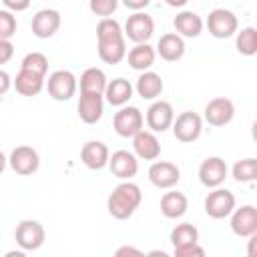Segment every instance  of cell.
<instances>
[{"instance_id":"cell-1","label":"cell","mask_w":257,"mask_h":257,"mask_svg":"<svg viewBox=\"0 0 257 257\" xmlns=\"http://www.w3.org/2000/svg\"><path fill=\"white\" fill-rule=\"evenodd\" d=\"M98 58L106 64H118L126 56V38L122 26L114 18H100L96 24Z\"/></svg>"},{"instance_id":"cell-2","label":"cell","mask_w":257,"mask_h":257,"mask_svg":"<svg viewBox=\"0 0 257 257\" xmlns=\"http://www.w3.org/2000/svg\"><path fill=\"white\" fill-rule=\"evenodd\" d=\"M141 201H143L141 187L128 179V181H120L112 189V193L106 199V209H108L110 217H114L118 221H124V219L135 215Z\"/></svg>"},{"instance_id":"cell-3","label":"cell","mask_w":257,"mask_h":257,"mask_svg":"<svg viewBox=\"0 0 257 257\" xmlns=\"http://www.w3.org/2000/svg\"><path fill=\"white\" fill-rule=\"evenodd\" d=\"M112 126H114V133L122 139H133L139 131H143L145 126V116L143 112L137 108V106H128V104H122L118 106V110L114 112L112 116Z\"/></svg>"},{"instance_id":"cell-4","label":"cell","mask_w":257,"mask_h":257,"mask_svg":"<svg viewBox=\"0 0 257 257\" xmlns=\"http://www.w3.org/2000/svg\"><path fill=\"white\" fill-rule=\"evenodd\" d=\"M14 239H16V243H18V247L22 251H36V249H40L44 245L46 233H44V227H42L40 221H36V219H22L16 225Z\"/></svg>"},{"instance_id":"cell-5","label":"cell","mask_w":257,"mask_h":257,"mask_svg":"<svg viewBox=\"0 0 257 257\" xmlns=\"http://www.w3.org/2000/svg\"><path fill=\"white\" fill-rule=\"evenodd\" d=\"M205 24H207V28H209V34H211L213 38H219V40L231 38V36L239 30V20H237V16H235L231 10H227V8H215V10H211Z\"/></svg>"},{"instance_id":"cell-6","label":"cell","mask_w":257,"mask_h":257,"mask_svg":"<svg viewBox=\"0 0 257 257\" xmlns=\"http://www.w3.org/2000/svg\"><path fill=\"white\" fill-rule=\"evenodd\" d=\"M76 86H78V80L70 70H54L46 80L48 96L58 102L70 100L76 92Z\"/></svg>"},{"instance_id":"cell-7","label":"cell","mask_w":257,"mask_h":257,"mask_svg":"<svg viewBox=\"0 0 257 257\" xmlns=\"http://www.w3.org/2000/svg\"><path fill=\"white\" fill-rule=\"evenodd\" d=\"M235 195L229 191V189H223V187H215L211 189V193L205 197V213L211 217V219H225L231 215V211L235 209Z\"/></svg>"},{"instance_id":"cell-8","label":"cell","mask_w":257,"mask_h":257,"mask_svg":"<svg viewBox=\"0 0 257 257\" xmlns=\"http://www.w3.org/2000/svg\"><path fill=\"white\" fill-rule=\"evenodd\" d=\"M122 32H124V38H128L135 44L149 42L151 36H153V32H155V20L147 12L139 10V12H135V14H131L126 18Z\"/></svg>"},{"instance_id":"cell-9","label":"cell","mask_w":257,"mask_h":257,"mask_svg":"<svg viewBox=\"0 0 257 257\" xmlns=\"http://www.w3.org/2000/svg\"><path fill=\"white\" fill-rule=\"evenodd\" d=\"M171 126H173V135L177 141L195 143L203 133V118L193 110H185L179 116H175Z\"/></svg>"},{"instance_id":"cell-10","label":"cell","mask_w":257,"mask_h":257,"mask_svg":"<svg viewBox=\"0 0 257 257\" xmlns=\"http://www.w3.org/2000/svg\"><path fill=\"white\" fill-rule=\"evenodd\" d=\"M8 165L10 169L16 173V175H22V177H28V175H34L40 167V157L38 153L28 147V145H20L16 147L10 157H8Z\"/></svg>"},{"instance_id":"cell-11","label":"cell","mask_w":257,"mask_h":257,"mask_svg":"<svg viewBox=\"0 0 257 257\" xmlns=\"http://www.w3.org/2000/svg\"><path fill=\"white\" fill-rule=\"evenodd\" d=\"M147 126L153 133H165L167 128H171L173 120H175V110L173 104L167 100H153L151 106L147 108Z\"/></svg>"},{"instance_id":"cell-12","label":"cell","mask_w":257,"mask_h":257,"mask_svg":"<svg viewBox=\"0 0 257 257\" xmlns=\"http://www.w3.org/2000/svg\"><path fill=\"white\" fill-rule=\"evenodd\" d=\"M227 173H229L227 163L221 157H207L199 167V181L207 189H215L225 183Z\"/></svg>"},{"instance_id":"cell-13","label":"cell","mask_w":257,"mask_h":257,"mask_svg":"<svg viewBox=\"0 0 257 257\" xmlns=\"http://www.w3.org/2000/svg\"><path fill=\"white\" fill-rule=\"evenodd\" d=\"M205 120L211 124V126H225L233 120L235 116V104L233 100L225 98V96H217L213 100H209L205 104Z\"/></svg>"},{"instance_id":"cell-14","label":"cell","mask_w":257,"mask_h":257,"mask_svg":"<svg viewBox=\"0 0 257 257\" xmlns=\"http://www.w3.org/2000/svg\"><path fill=\"white\" fill-rule=\"evenodd\" d=\"M231 231L237 237H251L257 233V209L253 205H241L231 211Z\"/></svg>"},{"instance_id":"cell-15","label":"cell","mask_w":257,"mask_h":257,"mask_svg":"<svg viewBox=\"0 0 257 257\" xmlns=\"http://www.w3.org/2000/svg\"><path fill=\"white\" fill-rule=\"evenodd\" d=\"M106 167L110 169V173L116 179L128 181V179H133L139 173V159L131 151H114L108 157V165Z\"/></svg>"},{"instance_id":"cell-16","label":"cell","mask_w":257,"mask_h":257,"mask_svg":"<svg viewBox=\"0 0 257 257\" xmlns=\"http://www.w3.org/2000/svg\"><path fill=\"white\" fill-rule=\"evenodd\" d=\"M181 179V171L175 163L169 161H155L149 167V181L157 189H173Z\"/></svg>"},{"instance_id":"cell-17","label":"cell","mask_w":257,"mask_h":257,"mask_svg":"<svg viewBox=\"0 0 257 257\" xmlns=\"http://www.w3.org/2000/svg\"><path fill=\"white\" fill-rule=\"evenodd\" d=\"M32 34L36 38H50L60 28V12L54 8H42L32 16Z\"/></svg>"},{"instance_id":"cell-18","label":"cell","mask_w":257,"mask_h":257,"mask_svg":"<svg viewBox=\"0 0 257 257\" xmlns=\"http://www.w3.org/2000/svg\"><path fill=\"white\" fill-rule=\"evenodd\" d=\"M108 147L102 141H88L82 145L80 149V161L84 167H88L90 171H100L108 165Z\"/></svg>"},{"instance_id":"cell-19","label":"cell","mask_w":257,"mask_h":257,"mask_svg":"<svg viewBox=\"0 0 257 257\" xmlns=\"http://www.w3.org/2000/svg\"><path fill=\"white\" fill-rule=\"evenodd\" d=\"M133 149H135L137 159H143V161H157L161 155V143L157 135L145 128L133 137Z\"/></svg>"},{"instance_id":"cell-20","label":"cell","mask_w":257,"mask_h":257,"mask_svg":"<svg viewBox=\"0 0 257 257\" xmlns=\"http://www.w3.org/2000/svg\"><path fill=\"white\" fill-rule=\"evenodd\" d=\"M78 118L86 124H94L102 118L104 112V96L102 94H80L78 98Z\"/></svg>"},{"instance_id":"cell-21","label":"cell","mask_w":257,"mask_h":257,"mask_svg":"<svg viewBox=\"0 0 257 257\" xmlns=\"http://www.w3.org/2000/svg\"><path fill=\"white\" fill-rule=\"evenodd\" d=\"M155 50H157V54H159L163 60H167V62H177V60H181L183 54H185V38L179 36L177 32H167V34H163V36L159 38Z\"/></svg>"},{"instance_id":"cell-22","label":"cell","mask_w":257,"mask_h":257,"mask_svg":"<svg viewBox=\"0 0 257 257\" xmlns=\"http://www.w3.org/2000/svg\"><path fill=\"white\" fill-rule=\"evenodd\" d=\"M173 26H175V32L183 38H197L201 32H203V18L193 12V10H183L179 12L175 18H173Z\"/></svg>"},{"instance_id":"cell-23","label":"cell","mask_w":257,"mask_h":257,"mask_svg":"<svg viewBox=\"0 0 257 257\" xmlns=\"http://www.w3.org/2000/svg\"><path fill=\"white\" fill-rule=\"evenodd\" d=\"M165 84H163V78L161 74H157L155 70H143L141 76L137 78V84H135V90L139 92L141 98L145 100H157L163 92Z\"/></svg>"},{"instance_id":"cell-24","label":"cell","mask_w":257,"mask_h":257,"mask_svg":"<svg viewBox=\"0 0 257 257\" xmlns=\"http://www.w3.org/2000/svg\"><path fill=\"white\" fill-rule=\"evenodd\" d=\"M133 92H135V86L126 78H112V80L106 82V88H104L102 96L108 104L122 106L133 98Z\"/></svg>"},{"instance_id":"cell-25","label":"cell","mask_w":257,"mask_h":257,"mask_svg":"<svg viewBox=\"0 0 257 257\" xmlns=\"http://www.w3.org/2000/svg\"><path fill=\"white\" fill-rule=\"evenodd\" d=\"M124 58L128 60V66H131V68L143 72V70H149V68L155 64L157 50H155L149 42H141V44H135V46L126 52Z\"/></svg>"},{"instance_id":"cell-26","label":"cell","mask_w":257,"mask_h":257,"mask_svg":"<svg viewBox=\"0 0 257 257\" xmlns=\"http://www.w3.org/2000/svg\"><path fill=\"white\" fill-rule=\"evenodd\" d=\"M12 86H14L16 92L22 94V96H36V94H40L42 88H44V76L20 68V72H18L16 78L12 80Z\"/></svg>"},{"instance_id":"cell-27","label":"cell","mask_w":257,"mask_h":257,"mask_svg":"<svg viewBox=\"0 0 257 257\" xmlns=\"http://www.w3.org/2000/svg\"><path fill=\"white\" fill-rule=\"evenodd\" d=\"M189 209V199L181 191H169L161 197V213L167 219H179L187 213Z\"/></svg>"},{"instance_id":"cell-28","label":"cell","mask_w":257,"mask_h":257,"mask_svg":"<svg viewBox=\"0 0 257 257\" xmlns=\"http://www.w3.org/2000/svg\"><path fill=\"white\" fill-rule=\"evenodd\" d=\"M106 82L104 70L90 66L80 74V94H104Z\"/></svg>"},{"instance_id":"cell-29","label":"cell","mask_w":257,"mask_h":257,"mask_svg":"<svg viewBox=\"0 0 257 257\" xmlns=\"http://www.w3.org/2000/svg\"><path fill=\"white\" fill-rule=\"evenodd\" d=\"M235 48L243 56H253L257 52V28L245 26L235 32Z\"/></svg>"},{"instance_id":"cell-30","label":"cell","mask_w":257,"mask_h":257,"mask_svg":"<svg viewBox=\"0 0 257 257\" xmlns=\"http://www.w3.org/2000/svg\"><path fill=\"white\" fill-rule=\"evenodd\" d=\"M231 175L237 183H253L257 179V159L247 157L237 161L231 169Z\"/></svg>"},{"instance_id":"cell-31","label":"cell","mask_w":257,"mask_h":257,"mask_svg":"<svg viewBox=\"0 0 257 257\" xmlns=\"http://www.w3.org/2000/svg\"><path fill=\"white\" fill-rule=\"evenodd\" d=\"M171 243L173 247H183L189 243H199V229L193 223H179L171 231Z\"/></svg>"},{"instance_id":"cell-32","label":"cell","mask_w":257,"mask_h":257,"mask_svg":"<svg viewBox=\"0 0 257 257\" xmlns=\"http://www.w3.org/2000/svg\"><path fill=\"white\" fill-rule=\"evenodd\" d=\"M20 68L30 70V72L40 74V76H46V72H48V58H46L42 52H28V54L22 58Z\"/></svg>"},{"instance_id":"cell-33","label":"cell","mask_w":257,"mask_h":257,"mask_svg":"<svg viewBox=\"0 0 257 257\" xmlns=\"http://www.w3.org/2000/svg\"><path fill=\"white\" fill-rule=\"evenodd\" d=\"M88 8L94 16L100 18H108L110 14L116 12L118 8V0H88Z\"/></svg>"},{"instance_id":"cell-34","label":"cell","mask_w":257,"mask_h":257,"mask_svg":"<svg viewBox=\"0 0 257 257\" xmlns=\"http://www.w3.org/2000/svg\"><path fill=\"white\" fill-rule=\"evenodd\" d=\"M16 16H14V12H10V10H0V38H6V40H10L14 34H16Z\"/></svg>"},{"instance_id":"cell-35","label":"cell","mask_w":257,"mask_h":257,"mask_svg":"<svg viewBox=\"0 0 257 257\" xmlns=\"http://www.w3.org/2000/svg\"><path fill=\"white\" fill-rule=\"evenodd\" d=\"M173 253H175V257H203L205 249L199 243H189L183 247H173Z\"/></svg>"},{"instance_id":"cell-36","label":"cell","mask_w":257,"mask_h":257,"mask_svg":"<svg viewBox=\"0 0 257 257\" xmlns=\"http://www.w3.org/2000/svg\"><path fill=\"white\" fill-rule=\"evenodd\" d=\"M14 56V44L6 38H0V64L10 62Z\"/></svg>"},{"instance_id":"cell-37","label":"cell","mask_w":257,"mask_h":257,"mask_svg":"<svg viewBox=\"0 0 257 257\" xmlns=\"http://www.w3.org/2000/svg\"><path fill=\"white\" fill-rule=\"evenodd\" d=\"M2 4L10 12H24L30 6V0H2Z\"/></svg>"},{"instance_id":"cell-38","label":"cell","mask_w":257,"mask_h":257,"mask_svg":"<svg viewBox=\"0 0 257 257\" xmlns=\"http://www.w3.org/2000/svg\"><path fill=\"white\" fill-rule=\"evenodd\" d=\"M128 10H135V12H139V10H143V8H147L149 4H151V0H120Z\"/></svg>"},{"instance_id":"cell-39","label":"cell","mask_w":257,"mask_h":257,"mask_svg":"<svg viewBox=\"0 0 257 257\" xmlns=\"http://www.w3.org/2000/svg\"><path fill=\"white\" fill-rule=\"evenodd\" d=\"M10 86H12V78H10V74H8L6 70L0 68V96L6 94V92L10 90Z\"/></svg>"},{"instance_id":"cell-40","label":"cell","mask_w":257,"mask_h":257,"mask_svg":"<svg viewBox=\"0 0 257 257\" xmlns=\"http://www.w3.org/2000/svg\"><path fill=\"white\" fill-rule=\"evenodd\" d=\"M124 255H143V251L135 249V247H118L116 249V257H124Z\"/></svg>"},{"instance_id":"cell-41","label":"cell","mask_w":257,"mask_h":257,"mask_svg":"<svg viewBox=\"0 0 257 257\" xmlns=\"http://www.w3.org/2000/svg\"><path fill=\"white\" fill-rule=\"evenodd\" d=\"M255 241H257V233L249 237V251H247V253H249V257H253V255H255Z\"/></svg>"},{"instance_id":"cell-42","label":"cell","mask_w":257,"mask_h":257,"mask_svg":"<svg viewBox=\"0 0 257 257\" xmlns=\"http://www.w3.org/2000/svg\"><path fill=\"white\" fill-rule=\"evenodd\" d=\"M169 6H173V8H181V6H185L189 0H165Z\"/></svg>"},{"instance_id":"cell-43","label":"cell","mask_w":257,"mask_h":257,"mask_svg":"<svg viewBox=\"0 0 257 257\" xmlns=\"http://www.w3.org/2000/svg\"><path fill=\"white\" fill-rule=\"evenodd\" d=\"M6 165H8V159H6V155L0 151V175L4 173V169H6Z\"/></svg>"}]
</instances>
